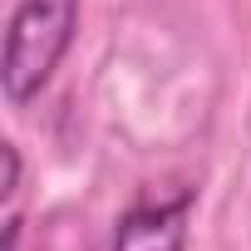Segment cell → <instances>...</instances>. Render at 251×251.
<instances>
[{"instance_id": "cell-2", "label": "cell", "mask_w": 251, "mask_h": 251, "mask_svg": "<svg viewBox=\"0 0 251 251\" xmlns=\"http://www.w3.org/2000/svg\"><path fill=\"white\" fill-rule=\"evenodd\" d=\"M187 217H192V192L173 197H138L113 226V251H182L187 246Z\"/></svg>"}, {"instance_id": "cell-1", "label": "cell", "mask_w": 251, "mask_h": 251, "mask_svg": "<svg viewBox=\"0 0 251 251\" xmlns=\"http://www.w3.org/2000/svg\"><path fill=\"white\" fill-rule=\"evenodd\" d=\"M74 20L79 0H20L15 5L5 35V64H0V84L10 103H30L50 84L74 40Z\"/></svg>"}]
</instances>
